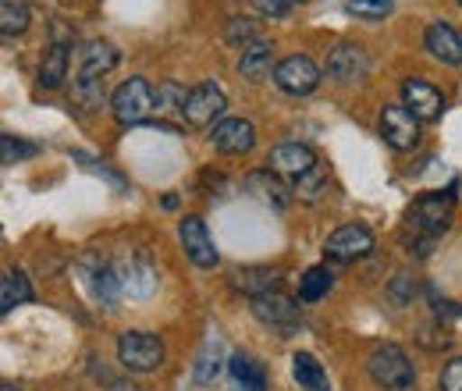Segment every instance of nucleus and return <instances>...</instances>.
<instances>
[{
	"label": "nucleus",
	"mask_w": 462,
	"mask_h": 391,
	"mask_svg": "<svg viewBox=\"0 0 462 391\" xmlns=\"http://www.w3.org/2000/svg\"><path fill=\"white\" fill-rule=\"evenodd\" d=\"M452 218H456V200H452V192H427V196H420L412 207H409V214H405V246H409V253L416 249L420 256H427L430 253V246L438 242V235H445L448 228H452Z\"/></svg>",
	"instance_id": "nucleus-1"
},
{
	"label": "nucleus",
	"mask_w": 462,
	"mask_h": 391,
	"mask_svg": "<svg viewBox=\"0 0 462 391\" xmlns=\"http://www.w3.org/2000/svg\"><path fill=\"white\" fill-rule=\"evenodd\" d=\"M366 370H370V377L381 388L388 391H409L416 385V370H412L409 356H405L399 345H377L370 352V359H366Z\"/></svg>",
	"instance_id": "nucleus-2"
},
{
	"label": "nucleus",
	"mask_w": 462,
	"mask_h": 391,
	"mask_svg": "<svg viewBox=\"0 0 462 391\" xmlns=\"http://www.w3.org/2000/svg\"><path fill=\"white\" fill-rule=\"evenodd\" d=\"M117 359L132 374H153L164 363V341L150 331H125L117 338Z\"/></svg>",
	"instance_id": "nucleus-3"
},
{
	"label": "nucleus",
	"mask_w": 462,
	"mask_h": 391,
	"mask_svg": "<svg viewBox=\"0 0 462 391\" xmlns=\"http://www.w3.org/2000/svg\"><path fill=\"white\" fill-rule=\"evenodd\" d=\"M111 111L121 125H143L150 117V111H157V93L146 79H128L115 89Z\"/></svg>",
	"instance_id": "nucleus-4"
},
{
	"label": "nucleus",
	"mask_w": 462,
	"mask_h": 391,
	"mask_svg": "<svg viewBox=\"0 0 462 391\" xmlns=\"http://www.w3.org/2000/svg\"><path fill=\"white\" fill-rule=\"evenodd\" d=\"M228 107V100H225V93L214 86V82H199L196 89H189V100H185V107H181V117L192 125V128H210L221 114Z\"/></svg>",
	"instance_id": "nucleus-5"
},
{
	"label": "nucleus",
	"mask_w": 462,
	"mask_h": 391,
	"mask_svg": "<svg viewBox=\"0 0 462 391\" xmlns=\"http://www.w3.org/2000/svg\"><path fill=\"white\" fill-rule=\"evenodd\" d=\"M324 253L338 264H352V260H363L374 253V235L363 228V224H342L338 231L328 235L324 242Z\"/></svg>",
	"instance_id": "nucleus-6"
},
{
	"label": "nucleus",
	"mask_w": 462,
	"mask_h": 391,
	"mask_svg": "<svg viewBox=\"0 0 462 391\" xmlns=\"http://www.w3.org/2000/svg\"><path fill=\"white\" fill-rule=\"evenodd\" d=\"M381 135L392 150H416L420 143V117L409 111L405 104H392L381 114Z\"/></svg>",
	"instance_id": "nucleus-7"
},
{
	"label": "nucleus",
	"mask_w": 462,
	"mask_h": 391,
	"mask_svg": "<svg viewBox=\"0 0 462 391\" xmlns=\"http://www.w3.org/2000/svg\"><path fill=\"white\" fill-rule=\"evenodd\" d=\"M178 238H181V249H185V256L196 264V267H203V271H210V267H217V249H214V238H210V231H207V224L203 218H185V221L178 224Z\"/></svg>",
	"instance_id": "nucleus-8"
},
{
	"label": "nucleus",
	"mask_w": 462,
	"mask_h": 391,
	"mask_svg": "<svg viewBox=\"0 0 462 391\" xmlns=\"http://www.w3.org/2000/svg\"><path fill=\"white\" fill-rule=\"evenodd\" d=\"M274 82L291 97H306V93H313L320 86V68L306 54H291L274 68Z\"/></svg>",
	"instance_id": "nucleus-9"
},
{
	"label": "nucleus",
	"mask_w": 462,
	"mask_h": 391,
	"mask_svg": "<svg viewBox=\"0 0 462 391\" xmlns=\"http://www.w3.org/2000/svg\"><path fill=\"white\" fill-rule=\"evenodd\" d=\"M253 313H256V321H263V324H271V328H278V331H291V328L299 324V306H295V299L282 295L278 288L267 292V295H256V299H253Z\"/></svg>",
	"instance_id": "nucleus-10"
},
{
	"label": "nucleus",
	"mask_w": 462,
	"mask_h": 391,
	"mask_svg": "<svg viewBox=\"0 0 462 391\" xmlns=\"http://www.w3.org/2000/svg\"><path fill=\"white\" fill-rule=\"evenodd\" d=\"M267 168L274 171V174H282V178H295V182H299L302 174H310V171L317 168V157H313V150L302 146V143H282V146L271 150Z\"/></svg>",
	"instance_id": "nucleus-11"
},
{
	"label": "nucleus",
	"mask_w": 462,
	"mask_h": 391,
	"mask_svg": "<svg viewBox=\"0 0 462 391\" xmlns=\"http://www.w3.org/2000/svg\"><path fill=\"white\" fill-rule=\"evenodd\" d=\"M214 146L228 157H242L256 146V128L245 121V117H225L221 125H214Z\"/></svg>",
	"instance_id": "nucleus-12"
},
{
	"label": "nucleus",
	"mask_w": 462,
	"mask_h": 391,
	"mask_svg": "<svg viewBox=\"0 0 462 391\" xmlns=\"http://www.w3.org/2000/svg\"><path fill=\"white\" fill-rule=\"evenodd\" d=\"M82 275L89 278V292L100 299V306H115L117 295L125 292V288H121V278H117V271L115 267H107L97 253H89V256L82 260Z\"/></svg>",
	"instance_id": "nucleus-13"
},
{
	"label": "nucleus",
	"mask_w": 462,
	"mask_h": 391,
	"mask_svg": "<svg viewBox=\"0 0 462 391\" xmlns=\"http://www.w3.org/2000/svg\"><path fill=\"white\" fill-rule=\"evenodd\" d=\"M366 71H370V57H366L363 47H356V43H342V47H335L331 57H328V75L335 82H359Z\"/></svg>",
	"instance_id": "nucleus-14"
},
{
	"label": "nucleus",
	"mask_w": 462,
	"mask_h": 391,
	"mask_svg": "<svg viewBox=\"0 0 462 391\" xmlns=\"http://www.w3.org/2000/svg\"><path fill=\"white\" fill-rule=\"evenodd\" d=\"M402 100H405V107L416 114L420 121H434V117H441V107H445L441 93H438L430 82H423V79H405Z\"/></svg>",
	"instance_id": "nucleus-15"
},
{
	"label": "nucleus",
	"mask_w": 462,
	"mask_h": 391,
	"mask_svg": "<svg viewBox=\"0 0 462 391\" xmlns=\"http://www.w3.org/2000/svg\"><path fill=\"white\" fill-rule=\"evenodd\" d=\"M423 43L441 64H462V36L448 22H430L423 33Z\"/></svg>",
	"instance_id": "nucleus-16"
},
{
	"label": "nucleus",
	"mask_w": 462,
	"mask_h": 391,
	"mask_svg": "<svg viewBox=\"0 0 462 391\" xmlns=\"http://www.w3.org/2000/svg\"><path fill=\"white\" fill-rule=\"evenodd\" d=\"M245 189H249V192H256V196H260L263 203H271L274 210H285V207L291 203V189L271 168L253 171V174L245 178Z\"/></svg>",
	"instance_id": "nucleus-17"
},
{
	"label": "nucleus",
	"mask_w": 462,
	"mask_h": 391,
	"mask_svg": "<svg viewBox=\"0 0 462 391\" xmlns=\"http://www.w3.org/2000/svg\"><path fill=\"white\" fill-rule=\"evenodd\" d=\"M117 278H121V288H125L128 295H135V299H146V295H153V288H157V271H153L150 260H143V256H132L128 264H121Z\"/></svg>",
	"instance_id": "nucleus-18"
},
{
	"label": "nucleus",
	"mask_w": 462,
	"mask_h": 391,
	"mask_svg": "<svg viewBox=\"0 0 462 391\" xmlns=\"http://www.w3.org/2000/svg\"><path fill=\"white\" fill-rule=\"evenodd\" d=\"M228 374H231V381H235V388L267 391V370H263V363H260L256 356H249V352H235V356H231Z\"/></svg>",
	"instance_id": "nucleus-19"
},
{
	"label": "nucleus",
	"mask_w": 462,
	"mask_h": 391,
	"mask_svg": "<svg viewBox=\"0 0 462 391\" xmlns=\"http://www.w3.org/2000/svg\"><path fill=\"white\" fill-rule=\"evenodd\" d=\"M271 68H274V47H271L267 40H256V43H249V47L242 51V61H238L242 79L263 82V79H271Z\"/></svg>",
	"instance_id": "nucleus-20"
},
{
	"label": "nucleus",
	"mask_w": 462,
	"mask_h": 391,
	"mask_svg": "<svg viewBox=\"0 0 462 391\" xmlns=\"http://www.w3.org/2000/svg\"><path fill=\"white\" fill-rule=\"evenodd\" d=\"M68 51H71V40H54L51 43V51L40 64V86L43 89H58L60 82L68 79V61H71Z\"/></svg>",
	"instance_id": "nucleus-21"
},
{
	"label": "nucleus",
	"mask_w": 462,
	"mask_h": 391,
	"mask_svg": "<svg viewBox=\"0 0 462 391\" xmlns=\"http://www.w3.org/2000/svg\"><path fill=\"white\" fill-rule=\"evenodd\" d=\"M291 377L299 381L302 391H331L328 370L317 363L313 352H295V356H291Z\"/></svg>",
	"instance_id": "nucleus-22"
},
{
	"label": "nucleus",
	"mask_w": 462,
	"mask_h": 391,
	"mask_svg": "<svg viewBox=\"0 0 462 391\" xmlns=\"http://www.w3.org/2000/svg\"><path fill=\"white\" fill-rule=\"evenodd\" d=\"M278 281L282 275L274 271V267H242V271H235L231 275V284L238 288V292H245V295H267V292H274L278 288Z\"/></svg>",
	"instance_id": "nucleus-23"
},
{
	"label": "nucleus",
	"mask_w": 462,
	"mask_h": 391,
	"mask_svg": "<svg viewBox=\"0 0 462 391\" xmlns=\"http://www.w3.org/2000/svg\"><path fill=\"white\" fill-rule=\"evenodd\" d=\"M117 64V51L115 43H89L86 51H82V68H79V75L82 79H104L111 68Z\"/></svg>",
	"instance_id": "nucleus-24"
},
{
	"label": "nucleus",
	"mask_w": 462,
	"mask_h": 391,
	"mask_svg": "<svg viewBox=\"0 0 462 391\" xmlns=\"http://www.w3.org/2000/svg\"><path fill=\"white\" fill-rule=\"evenodd\" d=\"M221 363H225V352H221V338H207L199 356H196V367H192V377L196 385H214V377L221 374Z\"/></svg>",
	"instance_id": "nucleus-25"
},
{
	"label": "nucleus",
	"mask_w": 462,
	"mask_h": 391,
	"mask_svg": "<svg viewBox=\"0 0 462 391\" xmlns=\"http://www.w3.org/2000/svg\"><path fill=\"white\" fill-rule=\"evenodd\" d=\"M29 299H32L29 278H25L22 271H7L4 281H0V310L11 313L14 306H22V303H29Z\"/></svg>",
	"instance_id": "nucleus-26"
},
{
	"label": "nucleus",
	"mask_w": 462,
	"mask_h": 391,
	"mask_svg": "<svg viewBox=\"0 0 462 391\" xmlns=\"http://www.w3.org/2000/svg\"><path fill=\"white\" fill-rule=\"evenodd\" d=\"M331 284H335V275H331L328 267H310V271L299 278V303H317V299H324V295L331 292Z\"/></svg>",
	"instance_id": "nucleus-27"
},
{
	"label": "nucleus",
	"mask_w": 462,
	"mask_h": 391,
	"mask_svg": "<svg viewBox=\"0 0 462 391\" xmlns=\"http://www.w3.org/2000/svg\"><path fill=\"white\" fill-rule=\"evenodd\" d=\"M71 100L82 111H100L104 107V79H82L79 75L71 82Z\"/></svg>",
	"instance_id": "nucleus-28"
},
{
	"label": "nucleus",
	"mask_w": 462,
	"mask_h": 391,
	"mask_svg": "<svg viewBox=\"0 0 462 391\" xmlns=\"http://www.w3.org/2000/svg\"><path fill=\"white\" fill-rule=\"evenodd\" d=\"M25 29H29L25 0H0V33L4 36H22Z\"/></svg>",
	"instance_id": "nucleus-29"
},
{
	"label": "nucleus",
	"mask_w": 462,
	"mask_h": 391,
	"mask_svg": "<svg viewBox=\"0 0 462 391\" xmlns=\"http://www.w3.org/2000/svg\"><path fill=\"white\" fill-rule=\"evenodd\" d=\"M328 189V174L320 168H313L310 174H302L299 182H295V196L299 200H306V203H313V200H320V192Z\"/></svg>",
	"instance_id": "nucleus-30"
},
{
	"label": "nucleus",
	"mask_w": 462,
	"mask_h": 391,
	"mask_svg": "<svg viewBox=\"0 0 462 391\" xmlns=\"http://www.w3.org/2000/svg\"><path fill=\"white\" fill-rule=\"evenodd\" d=\"M392 7H395V0H348L346 4L348 14H356V18H370V22L392 14Z\"/></svg>",
	"instance_id": "nucleus-31"
},
{
	"label": "nucleus",
	"mask_w": 462,
	"mask_h": 391,
	"mask_svg": "<svg viewBox=\"0 0 462 391\" xmlns=\"http://www.w3.org/2000/svg\"><path fill=\"white\" fill-rule=\"evenodd\" d=\"M185 100H189L185 86H178V82H161L157 86V111H181Z\"/></svg>",
	"instance_id": "nucleus-32"
},
{
	"label": "nucleus",
	"mask_w": 462,
	"mask_h": 391,
	"mask_svg": "<svg viewBox=\"0 0 462 391\" xmlns=\"http://www.w3.org/2000/svg\"><path fill=\"white\" fill-rule=\"evenodd\" d=\"M32 154H36L32 143H18L14 135H0V161H4V164H18V161H25V157H32Z\"/></svg>",
	"instance_id": "nucleus-33"
},
{
	"label": "nucleus",
	"mask_w": 462,
	"mask_h": 391,
	"mask_svg": "<svg viewBox=\"0 0 462 391\" xmlns=\"http://www.w3.org/2000/svg\"><path fill=\"white\" fill-rule=\"evenodd\" d=\"M388 295H392V303H395V306H409V303H412V295H416V281L409 278V275H399V278L392 281Z\"/></svg>",
	"instance_id": "nucleus-34"
},
{
	"label": "nucleus",
	"mask_w": 462,
	"mask_h": 391,
	"mask_svg": "<svg viewBox=\"0 0 462 391\" xmlns=\"http://www.w3.org/2000/svg\"><path fill=\"white\" fill-rule=\"evenodd\" d=\"M438 385H441V391H462V356H456V359L445 363Z\"/></svg>",
	"instance_id": "nucleus-35"
},
{
	"label": "nucleus",
	"mask_w": 462,
	"mask_h": 391,
	"mask_svg": "<svg viewBox=\"0 0 462 391\" xmlns=\"http://www.w3.org/2000/svg\"><path fill=\"white\" fill-rule=\"evenodd\" d=\"M228 40L231 43H256V29H253V22L249 18H231L228 25Z\"/></svg>",
	"instance_id": "nucleus-36"
},
{
	"label": "nucleus",
	"mask_w": 462,
	"mask_h": 391,
	"mask_svg": "<svg viewBox=\"0 0 462 391\" xmlns=\"http://www.w3.org/2000/svg\"><path fill=\"white\" fill-rule=\"evenodd\" d=\"M253 7H256L263 18H285L291 11V0H253Z\"/></svg>",
	"instance_id": "nucleus-37"
},
{
	"label": "nucleus",
	"mask_w": 462,
	"mask_h": 391,
	"mask_svg": "<svg viewBox=\"0 0 462 391\" xmlns=\"http://www.w3.org/2000/svg\"><path fill=\"white\" fill-rule=\"evenodd\" d=\"M107 391H143L139 385H132V381H111V388Z\"/></svg>",
	"instance_id": "nucleus-38"
},
{
	"label": "nucleus",
	"mask_w": 462,
	"mask_h": 391,
	"mask_svg": "<svg viewBox=\"0 0 462 391\" xmlns=\"http://www.w3.org/2000/svg\"><path fill=\"white\" fill-rule=\"evenodd\" d=\"M0 391H18V388H14V385H4V388H0Z\"/></svg>",
	"instance_id": "nucleus-39"
},
{
	"label": "nucleus",
	"mask_w": 462,
	"mask_h": 391,
	"mask_svg": "<svg viewBox=\"0 0 462 391\" xmlns=\"http://www.w3.org/2000/svg\"><path fill=\"white\" fill-rule=\"evenodd\" d=\"M291 4H310V0H291Z\"/></svg>",
	"instance_id": "nucleus-40"
},
{
	"label": "nucleus",
	"mask_w": 462,
	"mask_h": 391,
	"mask_svg": "<svg viewBox=\"0 0 462 391\" xmlns=\"http://www.w3.org/2000/svg\"><path fill=\"white\" fill-rule=\"evenodd\" d=\"M456 4H459V7H462V0H456Z\"/></svg>",
	"instance_id": "nucleus-41"
}]
</instances>
